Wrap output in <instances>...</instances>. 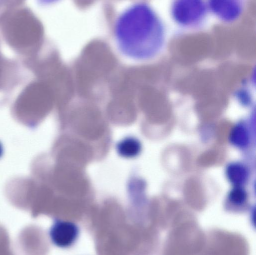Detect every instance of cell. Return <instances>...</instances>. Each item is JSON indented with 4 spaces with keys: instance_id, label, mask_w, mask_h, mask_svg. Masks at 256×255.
Returning a JSON list of instances; mask_svg holds the SVG:
<instances>
[{
    "instance_id": "cell-1",
    "label": "cell",
    "mask_w": 256,
    "mask_h": 255,
    "mask_svg": "<svg viewBox=\"0 0 256 255\" xmlns=\"http://www.w3.org/2000/svg\"><path fill=\"white\" fill-rule=\"evenodd\" d=\"M114 43L124 56L145 60L162 49L166 35L162 20L148 2L138 0L124 8L116 16L112 27Z\"/></svg>"
},
{
    "instance_id": "cell-2",
    "label": "cell",
    "mask_w": 256,
    "mask_h": 255,
    "mask_svg": "<svg viewBox=\"0 0 256 255\" xmlns=\"http://www.w3.org/2000/svg\"><path fill=\"white\" fill-rule=\"evenodd\" d=\"M170 12L176 24L194 29L202 25L208 10L206 0H172Z\"/></svg>"
},
{
    "instance_id": "cell-3",
    "label": "cell",
    "mask_w": 256,
    "mask_h": 255,
    "mask_svg": "<svg viewBox=\"0 0 256 255\" xmlns=\"http://www.w3.org/2000/svg\"><path fill=\"white\" fill-rule=\"evenodd\" d=\"M208 9L218 19L226 23H232L242 16L244 8V0H206Z\"/></svg>"
},
{
    "instance_id": "cell-4",
    "label": "cell",
    "mask_w": 256,
    "mask_h": 255,
    "mask_svg": "<svg viewBox=\"0 0 256 255\" xmlns=\"http://www.w3.org/2000/svg\"><path fill=\"white\" fill-rule=\"evenodd\" d=\"M78 233V229L74 223L57 221L50 228V237L54 245L60 248H66L75 243Z\"/></svg>"
},
{
    "instance_id": "cell-5",
    "label": "cell",
    "mask_w": 256,
    "mask_h": 255,
    "mask_svg": "<svg viewBox=\"0 0 256 255\" xmlns=\"http://www.w3.org/2000/svg\"><path fill=\"white\" fill-rule=\"evenodd\" d=\"M116 149L120 156L126 158H132L136 157L140 153L142 144L136 138L126 136L118 143Z\"/></svg>"
},
{
    "instance_id": "cell-6",
    "label": "cell",
    "mask_w": 256,
    "mask_h": 255,
    "mask_svg": "<svg viewBox=\"0 0 256 255\" xmlns=\"http://www.w3.org/2000/svg\"><path fill=\"white\" fill-rule=\"evenodd\" d=\"M226 175L228 181L234 186H242L248 180V171L243 164L233 162L226 166Z\"/></svg>"
},
{
    "instance_id": "cell-7",
    "label": "cell",
    "mask_w": 256,
    "mask_h": 255,
    "mask_svg": "<svg viewBox=\"0 0 256 255\" xmlns=\"http://www.w3.org/2000/svg\"><path fill=\"white\" fill-rule=\"evenodd\" d=\"M248 198V194L242 186H234L228 194V201L234 205L241 206Z\"/></svg>"
},
{
    "instance_id": "cell-8",
    "label": "cell",
    "mask_w": 256,
    "mask_h": 255,
    "mask_svg": "<svg viewBox=\"0 0 256 255\" xmlns=\"http://www.w3.org/2000/svg\"><path fill=\"white\" fill-rule=\"evenodd\" d=\"M61 0H36V2L42 5H50L54 4Z\"/></svg>"
},
{
    "instance_id": "cell-9",
    "label": "cell",
    "mask_w": 256,
    "mask_h": 255,
    "mask_svg": "<svg viewBox=\"0 0 256 255\" xmlns=\"http://www.w3.org/2000/svg\"><path fill=\"white\" fill-rule=\"evenodd\" d=\"M2 145L0 144V157L2 156Z\"/></svg>"
}]
</instances>
